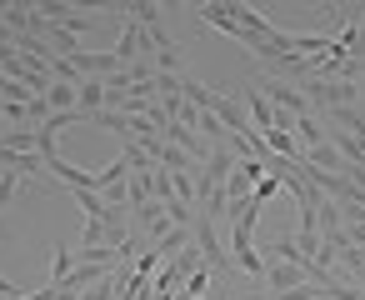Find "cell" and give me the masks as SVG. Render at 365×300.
I'll use <instances>...</instances> for the list:
<instances>
[{
	"instance_id": "obj_1",
	"label": "cell",
	"mask_w": 365,
	"mask_h": 300,
	"mask_svg": "<svg viewBox=\"0 0 365 300\" xmlns=\"http://www.w3.org/2000/svg\"><path fill=\"white\" fill-rule=\"evenodd\" d=\"M260 95H265L275 110H285V115H315V110L305 105V95H300L295 86H285V81H265V86H260Z\"/></svg>"
},
{
	"instance_id": "obj_2",
	"label": "cell",
	"mask_w": 365,
	"mask_h": 300,
	"mask_svg": "<svg viewBox=\"0 0 365 300\" xmlns=\"http://www.w3.org/2000/svg\"><path fill=\"white\" fill-rule=\"evenodd\" d=\"M230 250H235V265H240L245 275H255V280L265 275V260H260V250H255V230H240V225H235V230H230Z\"/></svg>"
},
{
	"instance_id": "obj_3",
	"label": "cell",
	"mask_w": 365,
	"mask_h": 300,
	"mask_svg": "<svg viewBox=\"0 0 365 300\" xmlns=\"http://www.w3.org/2000/svg\"><path fill=\"white\" fill-rule=\"evenodd\" d=\"M110 56H115V66H120V71H125V66H135V61L145 56V31H140L135 21H120V41H115V51H110Z\"/></svg>"
},
{
	"instance_id": "obj_4",
	"label": "cell",
	"mask_w": 365,
	"mask_h": 300,
	"mask_svg": "<svg viewBox=\"0 0 365 300\" xmlns=\"http://www.w3.org/2000/svg\"><path fill=\"white\" fill-rule=\"evenodd\" d=\"M260 280H265V290H275V295H280V290H295V285H305V280H310V270H305V265H285V260H270Z\"/></svg>"
},
{
	"instance_id": "obj_5",
	"label": "cell",
	"mask_w": 365,
	"mask_h": 300,
	"mask_svg": "<svg viewBox=\"0 0 365 300\" xmlns=\"http://www.w3.org/2000/svg\"><path fill=\"white\" fill-rule=\"evenodd\" d=\"M185 245H190V225H170V230H165V235H155L145 250H155V260H175Z\"/></svg>"
},
{
	"instance_id": "obj_6",
	"label": "cell",
	"mask_w": 365,
	"mask_h": 300,
	"mask_svg": "<svg viewBox=\"0 0 365 300\" xmlns=\"http://www.w3.org/2000/svg\"><path fill=\"white\" fill-rule=\"evenodd\" d=\"M155 165H165V170H200V160H190V155L175 150V145H160V150H155Z\"/></svg>"
},
{
	"instance_id": "obj_7",
	"label": "cell",
	"mask_w": 365,
	"mask_h": 300,
	"mask_svg": "<svg viewBox=\"0 0 365 300\" xmlns=\"http://www.w3.org/2000/svg\"><path fill=\"white\" fill-rule=\"evenodd\" d=\"M71 270H76V250L71 245H56V255H51V285H61Z\"/></svg>"
},
{
	"instance_id": "obj_8",
	"label": "cell",
	"mask_w": 365,
	"mask_h": 300,
	"mask_svg": "<svg viewBox=\"0 0 365 300\" xmlns=\"http://www.w3.org/2000/svg\"><path fill=\"white\" fill-rule=\"evenodd\" d=\"M46 105H51V115H56V110H76V86H61V81H56V86L46 90Z\"/></svg>"
},
{
	"instance_id": "obj_9",
	"label": "cell",
	"mask_w": 365,
	"mask_h": 300,
	"mask_svg": "<svg viewBox=\"0 0 365 300\" xmlns=\"http://www.w3.org/2000/svg\"><path fill=\"white\" fill-rule=\"evenodd\" d=\"M270 300H320V285H315V280H305V285H295V290H280V295H270Z\"/></svg>"
},
{
	"instance_id": "obj_10",
	"label": "cell",
	"mask_w": 365,
	"mask_h": 300,
	"mask_svg": "<svg viewBox=\"0 0 365 300\" xmlns=\"http://www.w3.org/2000/svg\"><path fill=\"white\" fill-rule=\"evenodd\" d=\"M16 190H21V175H16V170H0V210L11 205V195H16Z\"/></svg>"
},
{
	"instance_id": "obj_11",
	"label": "cell",
	"mask_w": 365,
	"mask_h": 300,
	"mask_svg": "<svg viewBox=\"0 0 365 300\" xmlns=\"http://www.w3.org/2000/svg\"><path fill=\"white\" fill-rule=\"evenodd\" d=\"M81 300H115V280L106 275L101 285H91V290H81Z\"/></svg>"
},
{
	"instance_id": "obj_12",
	"label": "cell",
	"mask_w": 365,
	"mask_h": 300,
	"mask_svg": "<svg viewBox=\"0 0 365 300\" xmlns=\"http://www.w3.org/2000/svg\"><path fill=\"white\" fill-rule=\"evenodd\" d=\"M0 235H6V225H0Z\"/></svg>"
}]
</instances>
